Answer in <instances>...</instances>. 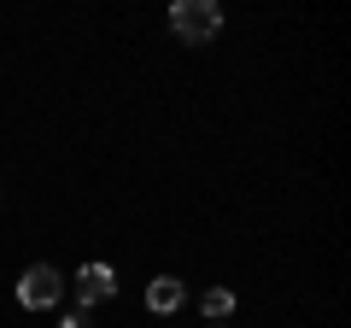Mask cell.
Wrapping results in <instances>:
<instances>
[{"instance_id":"cell-2","label":"cell","mask_w":351,"mask_h":328,"mask_svg":"<svg viewBox=\"0 0 351 328\" xmlns=\"http://www.w3.org/2000/svg\"><path fill=\"white\" fill-rule=\"evenodd\" d=\"M59 299H64V276L53 264H29L24 276H18V305H24V311H53Z\"/></svg>"},{"instance_id":"cell-5","label":"cell","mask_w":351,"mask_h":328,"mask_svg":"<svg viewBox=\"0 0 351 328\" xmlns=\"http://www.w3.org/2000/svg\"><path fill=\"white\" fill-rule=\"evenodd\" d=\"M199 311H205V323H228V316H234V293L228 288H211L199 299Z\"/></svg>"},{"instance_id":"cell-3","label":"cell","mask_w":351,"mask_h":328,"mask_svg":"<svg viewBox=\"0 0 351 328\" xmlns=\"http://www.w3.org/2000/svg\"><path fill=\"white\" fill-rule=\"evenodd\" d=\"M71 288H76V299H82V311H88V305H106L117 293V276H112V264H82V276H76Z\"/></svg>"},{"instance_id":"cell-1","label":"cell","mask_w":351,"mask_h":328,"mask_svg":"<svg viewBox=\"0 0 351 328\" xmlns=\"http://www.w3.org/2000/svg\"><path fill=\"white\" fill-rule=\"evenodd\" d=\"M170 30L199 47V41H211L217 30H223V6H211V0H176L170 6Z\"/></svg>"},{"instance_id":"cell-6","label":"cell","mask_w":351,"mask_h":328,"mask_svg":"<svg viewBox=\"0 0 351 328\" xmlns=\"http://www.w3.org/2000/svg\"><path fill=\"white\" fill-rule=\"evenodd\" d=\"M59 328H88V323H82V316H64V323H59Z\"/></svg>"},{"instance_id":"cell-4","label":"cell","mask_w":351,"mask_h":328,"mask_svg":"<svg viewBox=\"0 0 351 328\" xmlns=\"http://www.w3.org/2000/svg\"><path fill=\"white\" fill-rule=\"evenodd\" d=\"M188 305V288L176 276H152V288H147V311H158V316H170V311H182Z\"/></svg>"}]
</instances>
